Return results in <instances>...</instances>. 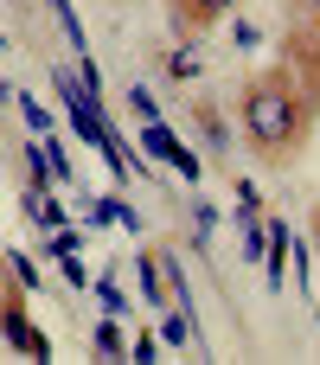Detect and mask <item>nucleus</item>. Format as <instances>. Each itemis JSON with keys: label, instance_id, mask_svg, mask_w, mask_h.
<instances>
[{"label": "nucleus", "instance_id": "obj_1", "mask_svg": "<svg viewBox=\"0 0 320 365\" xmlns=\"http://www.w3.org/2000/svg\"><path fill=\"white\" fill-rule=\"evenodd\" d=\"M237 122L250 135L257 154L269 160H295V148L308 141V122H314V96L289 77V71H257L237 96Z\"/></svg>", "mask_w": 320, "mask_h": 365}, {"label": "nucleus", "instance_id": "obj_2", "mask_svg": "<svg viewBox=\"0 0 320 365\" xmlns=\"http://www.w3.org/2000/svg\"><path fill=\"white\" fill-rule=\"evenodd\" d=\"M0 334H6V340H13L19 353H32V359H45V353H51V346H45V334H38L32 321H26V308H19L13 295H6V308H0Z\"/></svg>", "mask_w": 320, "mask_h": 365}, {"label": "nucleus", "instance_id": "obj_4", "mask_svg": "<svg viewBox=\"0 0 320 365\" xmlns=\"http://www.w3.org/2000/svg\"><path fill=\"white\" fill-rule=\"evenodd\" d=\"M301 6H308V13H320V0H301Z\"/></svg>", "mask_w": 320, "mask_h": 365}, {"label": "nucleus", "instance_id": "obj_3", "mask_svg": "<svg viewBox=\"0 0 320 365\" xmlns=\"http://www.w3.org/2000/svg\"><path fill=\"white\" fill-rule=\"evenodd\" d=\"M180 6H186V19H192V26H212V19L237 13V0H180Z\"/></svg>", "mask_w": 320, "mask_h": 365}, {"label": "nucleus", "instance_id": "obj_5", "mask_svg": "<svg viewBox=\"0 0 320 365\" xmlns=\"http://www.w3.org/2000/svg\"><path fill=\"white\" fill-rule=\"evenodd\" d=\"M0 308H6V295H0Z\"/></svg>", "mask_w": 320, "mask_h": 365}]
</instances>
